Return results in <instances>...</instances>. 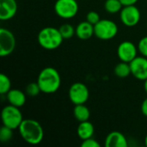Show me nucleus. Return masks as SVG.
Wrapping results in <instances>:
<instances>
[{"instance_id": "1", "label": "nucleus", "mask_w": 147, "mask_h": 147, "mask_svg": "<svg viewBox=\"0 0 147 147\" xmlns=\"http://www.w3.org/2000/svg\"><path fill=\"white\" fill-rule=\"evenodd\" d=\"M18 131L22 140L32 146L39 145L44 138V130L41 124L34 119H23Z\"/></svg>"}, {"instance_id": "2", "label": "nucleus", "mask_w": 147, "mask_h": 147, "mask_svg": "<svg viewBox=\"0 0 147 147\" xmlns=\"http://www.w3.org/2000/svg\"><path fill=\"white\" fill-rule=\"evenodd\" d=\"M44 94H53L59 90L61 85V77L59 72L53 67L42 69L36 81Z\"/></svg>"}, {"instance_id": "3", "label": "nucleus", "mask_w": 147, "mask_h": 147, "mask_svg": "<svg viewBox=\"0 0 147 147\" xmlns=\"http://www.w3.org/2000/svg\"><path fill=\"white\" fill-rule=\"evenodd\" d=\"M37 40L42 48L46 50H54L61 46L64 38L59 28L54 27H46L39 32Z\"/></svg>"}, {"instance_id": "4", "label": "nucleus", "mask_w": 147, "mask_h": 147, "mask_svg": "<svg viewBox=\"0 0 147 147\" xmlns=\"http://www.w3.org/2000/svg\"><path fill=\"white\" fill-rule=\"evenodd\" d=\"M1 119L3 126L8 127L13 130L18 129L23 121L22 114L20 110V108L15 107L10 104L3 107V109H2Z\"/></svg>"}, {"instance_id": "5", "label": "nucleus", "mask_w": 147, "mask_h": 147, "mask_svg": "<svg viewBox=\"0 0 147 147\" xmlns=\"http://www.w3.org/2000/svg\"><path fill=\"white\" fill-rule=\"evenodd\" d=\"M94 30L96 38L102 40H109L117 35L118 26L112 20L102 19L94 25Z\"/></svg>"}, {"instance_id": "6", "label": "nucleus", "mask_w": 147, "mask_h": 147, "mask_svg": "<svg viewBox=\"0 0 147 147\" xmlns=\"http://www.w3.org/2000/svg\"><path fill=\"white\" fill-rule=\"evenodd\" d=\"M78 10L79 6L77 0H57L54 3L55 14L64 20L74 18Z\"/></svg>"}, {"instance_id": "7", "label": "nucleus", "mask_w": 147, "mask_h": 147, "mask_svg": "<svg viewBox=\"0 0 147 147\" xmlns=\"http://www.w3.org/2000/svg\"><path fill=\"white\" fill-rule=\"evenodd\" d=\"M70 101L74 105L85 104L90 97V90L84 83L77 82L71 85L68 90Z\"/></svg>"}, {"instance_id": "8", "label": "nucleus", "mask_w": 147, "mask_h": 147, "mask_svg": "<svg viewBox=\"0 0 147 147\" xmlns=\"http://www.w3.org/2000/svg\"><path fill=\"white\" fill-rule=\"evenodd\" d=\"M141 19V13L140 9L134 5L123 6L120 11V20L123 25L128 28L135 27L139 24Z\"/></svg>"}, {"instance_id": "9", "label": "nucleus", "mask_w": 147, "mask_h": 147, "mask_svg": "<svg viewBox=\"0 0 147 147\" xmlns=\"http://www.w3.org/2000/svg\"><path fill=\"white\" fill-rule=\"evenodd\" d=\"M16 46L14 34L4 28H0V56L6 57L10 55Z\"/></svg>"}, {"instance_id": "10", "label": "nucleus", "mask_w": 147, "mask_h": 147, "mask_svg": "<svg viewBox=\"0 0 147 147\" xmlns=\"http://www.w3.org/2000/svg\"><path fill=\"white\" fill-rule=\"evenodd\" d=\"M138 47L129 40L121 42L117 47V56L121 61L130 63L138 56Z\"/></svg>"}, {"instance_id": "11", "label": "nucleus", "mask_w": 147, "mask_h": 147, "mask_svg": "<svg viewBox=\"0 0 147 147\" xmlns=\"http://www.w3.org/2000/svg\"><path fill=\"white\" fill-rule=\"evenodd\" d=\"M131 74L138 80L145 81L147 79V58L137 56L130 63Z\"/></svg>"}, {"instance_id": "12", "label": "nucleus", "mask_w": 147, "mask_h": 147, "mask_svg": "<svg viewBox=\"0 0 147 147\" xmlns=\"http://www.w3.org/2000/svg\"><path fill=\"white\" fill-rule=\"evenodd\" d=\"M16 0H0V20L9 21L12 19L17 12Z\"/></svg>"}, {"instance_id": "13", "label": "nucleus", "mask_w": 147, "mask_h": 147, "mask_svg": "<svg viewBox=\"0 0 147 147\" xmlns=\"http://www.w3.org/2000/svg\"><path fill=\"white\" fill-rule=\"evenodd\" d=\"M106 147H127L128 142L123 134L118 131L109 133L105 140Z\"/></svg>"}, {"instance_id": "14", "label": "nucleus", "mask_w": 147, "mask_h": 147, "mask_svg": "<svg viewBox=\"0 0 147 147\" xmlns=\"http://www.w3.org/2000/svg\"><path fill=\"white\" fill-rule=\"evenodd\" d=\"M26 93L22 91L21 90L18 89H11L7 94V101L9 104L13 105L17 108H22L24 106L27 101V96Z\"/></svg>"}, {"instance_id": "15", "label": "nucleus", "mask_w": 147, "mask_h": 147, "mask_svg": "<svg viewBox=\"0 0 147 147\" xmlns=\"http://www.w3.org/2000/svg\"><path fill=\"white\" fill-rule=\"evenodd\" d=\"M76 35L78 39L86 40L95 35L94 25L87 21L81 22L76 27Z\"/></svg>"}, {"instance_id": "16", "label": "nucleus", "mask_w": 147, "mask_h": 147, "mask_svg": "<svg viewBox=\"0 0 147 147\" xmlns=\"http://www.w3.org/2000/svg\"><path fill=\"white\" fill-rule=\"evenodd\" d=\"M95 133V128L93 124L90 121H85L79 122L77 128V134L80 140H84L89 138H92Z\"/></svg>"}, {"instance_id": "17", "label": "nucleus", "mask_w": 147, "mask_h": 147, "mask_svg": "<svg viewBox=\"0 0 147 147\" xmlns=\"http://www.w3.org/2000/svg\"><path fill=\"white\" fill-rule=\"evenodd\" d=\"M73 115L77 121L79 122L89 121L90 117V111L85 104H78L75 105L73 109Z\"/></svg>"}, {"instance_id": "18", "label": "nucleus", "mask_w": 147, "mask_h": 147, "mask_svg": "<svg viewBox=\"0 0 147 147\" xmlns=\"http://www.w3.org/2000/svg\"><path fill=\"white\" fill-rule=\"evenodd\" d=\"M114 73L116 77L120 78H126L131 74V67L130 64L127 62L121 61L115 66Z\"/></svg>"}, {"instance_id": "19", "label": "nucleus", "mask_w": 147, "mask_h": 147, "mask_svg": "<svg viewBox=\"0 0 147 147\" xmlns=\"http://www.w3.org/2000/svg\"><path fill=\"white\" fill-rule=\"evenodd\" d=\"M123 4L120 0H106L104 3V9L109 14L120 13Z\"/></svg>"}, {"instance_id": "20", "label": "nucleus", "mask_w": 147, "mask_h": 147, "mask_svg": "<svg viewBox=\"0 0 147 147\" xmlns=\"http://www.w3.org/2000/svg\"><path fill=\"white\" fill-rule=\"evenodd\" d=\"M59 29L64 40H69L72 38L74 34H76V28L71 24H69V23L62 24L59 28Z\"/></svg>"}, {"instance_id": "21", "label": "nucleus", "mask_w": 147, "mask_h": 147, "mask_svg": "<svg viewBox=\"0 0 147 147\" xmlns=\"http://www.w3.org/2000/svg\"><path fill=\"white\" fill-rule=\"evenodd\" d=\"M11 90V82L9 77L3 73L0 75V94L6 95Z\"/></svg>"}, {"instance_id": "22", "label": "nucleus", "mask_w": 147, "mask_h": 147, "mask_svg": "<svg viewBox=\"0 0 147 147\" xmlns=\"http://www.w3.org/2000/svg\"><path fill=\"white\" fill-rule=\"evenodd\" d=\"M12 137L13 129L3 125V127L0 128V141L2 143H7L12 139Z\"/></svg>"}, {"instance_id": "23", "label": "nucleus", "mask_w": 147, "mask_h": 147, "mask_svg": "<svg viewBox=\"0 0 147 147\" xmlns=\"http://www.w3.org/2000/svg\"><path fill=\"white\" fill-rule=\"evenodd\" d=\"M25 92L28 96L34 97V96H38L41 92V90L37 82H33L27 85V87L25 89Z\"/></svg>"}, {"instance_id": "24", "label": "nucleus", "mask_w": 147, "mask_h": 147, "mask_svg": "<svg viewBox=\"0 0 147 147\" xmlns=\"http://www.w3.org/2000/svg\"><path fill=\"white\" fill-rule=\"evenodd\" d=\"M138 50L142 56L147 58V35L140 40L138 43Z\"/></svg>"}, {"instance_id": "25", "label": "nucleus", "mask_w": 147, "mask_h": 147, "mask_svg": "<svg viewBox=\"0 0 147 147\" xmlns=\"http://www.w3.org/2000/svg\"><path fill=\"white\" fill-rule=\"evenodd\" d=\"M100 16L97 12L96 11H90L86 15V21L89 22L90 23L95 25L100 21Z\"/></svg>"}, {"instance_id": "26", "label": "nucleus", "mask_w": 147, "mask_h": 147, "mask_svg": "<svg viewBox=\"0 0 147 147\" xmlns=\"http://www.w3.org/2000/svg\"><path fill=\"white\" fill-rule=\"evenodd\" d=\"M81 146L82 147H100L101 145L97 142V140H96L93 138H89L87 140H84L82 141L81 143Z\"/></svg>"}, {"instance_id": "27", "label": "nucleus", "mask_w": 147, "mask_h": 147, "mask_svg": "<svg viewBox=\"0 0 147 147\" xmlns=\"http://www.w3.org/2000/svg\"><path fill=\"white\" fill-rule=\"evenodd\" d=\"M141 113L143 114V115L147 117V97L141 103Z\"/></svg>"}, {"instance_id": "28", "label": "nucleus", "mask_w": 147, "mask_h": 147, "mask_svg": "<svg viewBox=\"0 0 147 147\" xmlns=\"http://www.w3.org/2000/svg\"><path fill=\"white\" fill-rule=\"evenodd\" d=\"M120 1L123 4V6H127V5H134V4H136L139 0H120Z\"/></svg>"}, {"instance_id": "29", "label": "nucleus", "mask_w": 147, "mask_h": 147, "mask_svg": "<svg viewBox=\"0 0 147 147\" xmlns=\"http://www.w3.org/2000/svg\"><path fill=\"white\" fill-rule=\"evenodd\" d=\"M144 90H145L146 93L147 94V79H146V80L144 81Z\"/></svg>"}, {"instance_id": "30", "label": "nucleus", "mask_w": 147, "mask_h": 147, "mask_svg": "<svg viewBox=\"0 0 147 147\" xmlns=\"http://www.w3.org/2000/svg\"><path fill=\"white\" fill-rule=\"evenodd\" d=\"M145 145L147 146V134L146 136V138H145Z\"/></svg>"}, {"instance_id": "31", "label": "nucleus", "mask_w": 147, "mask_h": 147, "mask_svg": "<svg viewBox=\"0 0 147 147\" xmlns=\"http://www.w3.org/2000/svg\"><path fill=\"white\" fill-rule=\"evenodd\" d=\"M146 27H147V24H146Z\"/></svg>"}]
</instances>
